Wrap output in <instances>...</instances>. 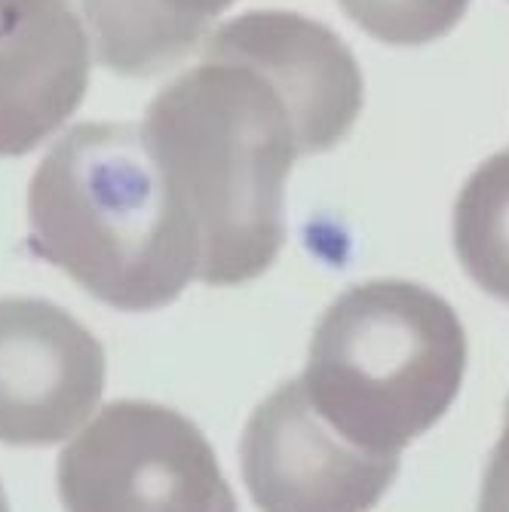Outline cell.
<instances>
[{"mask_svg": "<svg viewBox=\"0 0 509 512\" xmlns=\"http://www.w3.org/2000/svg\"><path fill=\"white\" fill-rule=\"evenodd\" d=\"M350 46L316 19L252 10L224 22L200 62L145 111V138L200 237V283L261 276L286 243V178L341 145L362 111Z\"/></svg>", "mask_w": 509, "mask_h": 512, "instance_id": "obj_1", "label": "cell"}, {"mask_svg": "<svg viewBox=\"0 0 509 512\" xmlns=\"http://www.w3.org/2000/svg\"><path fill=\"white\" fill-rule=\"evenodd\" d=\"M28 252L96 301L148 313L200 279V237L135 123H77L28 184Z\"/></svg>", "mask_w": 509, "mask_h": 512, "instance_id": "obj_2", "label": "cell"}, {"mask_svg": "<svg viewBox=\"0 0 509 512\" xmlns=\"http://www.w3.org/2000/svg\"><path fill=\"white\" fill-rule=\"evenodd\" d=\"M464 371L467 332L454 307L408 279H372L322 313L301 381L344 439L402 454L448 414Z\"/></svg>", "mask_w": 509, "mask_h": 512, "instance_id": "obj_3", "label": "cell"}, {"mask_svg": "<svg viewBox=\"0 0 509 512\" xmlns=\"http://www.w3.org/2000/svg\"><path fill=\"white\" fill-rule=\"evenodd\" d=\"M68 512H240L203 430L181 411L120 399L59 454Z\"/></svg>", "mask_w": 509, "mask_h": 512, "instance_id": "obj_4", "label": "cell"}, {"mask_svg": "<svg viewBox=\"0 0 509 512\" xmlns=\"http://www.w3.org/2000/svg\"><path fill=\"white\" fill-rule=\"evenodd\" d=\"M240 467L261 512H372L396 482L402 460L344 439L313 408L298 378L252 411Z\"/></svg>", "mask_w": 509, "mask_h": 512, "instance_id": "obj_5", "label": "cell"}, {"mask_svg": "<svg viewBox=\"0 0 509 512\" xmlns=\"http://www.w3.org/2000/svg\"><path fill=\"white\" fill-rule=\"evenodd\" d=\"M105 365L102 341L59 304L0 298V442H65L96 411Z\"/></svg>", "mask_w": 509, "mask_h": 512, "instance_id": "obj_6", "label": "cell"}, {"mask_svg": "<svg viewBox=\"0 0 509 512\" xmlns=\"http://www.w3.org/2000/svg\"><path fill=\"white\" fill-rule=\"evenodd\" d=\"M89 34L74 0H0V157H25L80 108Z\"/></svg>", "mask_w": 509, "mask_h": 512, "instance_id": "obj_7", "label": "cell"}, {"mask_svg": "<svg viewBox=\"0 0 509 512\" xmlns=\"http://www.w3.org/2000/svg\"><path fill=\"white\" fill-rule=\"evenodd\" d=\"M237 0H80L96 62L123 77L178 65Z\"/></svg>", "mask_w": 509, "mask_h": 512, "instance_id": "obj_8", "label": "cell"}, {"mask_svg": "<svg viewBox=\"0 0 509 512\" xmlns=\"http://www.w3.org/2000/svg\"><path fill=\"white\" fill-rule=\"evenodd\" d=\"M454 252L482 292L509 304V148L488 157L457 194Z\"/></svg>", "mask_w": 509, "mask_h": 512, "instance_id": "obj_9", "label": "cell"}, {"mask_svg": "<svg viewBox=\"0 0 509 512\" xmlns=\"http://www.w3.org/2000/svg\"><path fill=\"white\" fill-rule=\"evenodd\" d=\"M350 22L390 46H424L457 28L470 0H338Z\"/></svg>", "mask_w": 509, "mask_h": 512, "instance_id": "obj_10", "label": "cell"}, {"mask_svg": "<svg viewBox=\"0 0 509 512\" xmlns=\"http://www.w3.org/2000/svg\"><path fill=\"white\" fill-rule=\"evenodd\" d=\"M479 512H509V402H506V424L491 451L488 470L482 479Z\"/></svg>", "mask_w": 509, "mask_h": 512, "instance_id": "obj_11", "label": "cell"}, {"mask_svg": "<svg viewBox=\"0 0 509 512\" xmlns=\"http://www.w3.org/2000/svg\"><path fill=\"white\" fill-rule=\"evenodd\" d=\"M0 512H10V500H7V491L0 485Z\"/></svg>", "mask_w": 509, "mask_h": 512, "instance_id": "obj_12", "label": "cell"}]
</instances>
